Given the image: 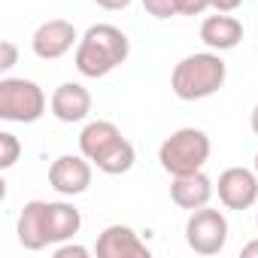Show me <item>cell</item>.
<instances>
[{
    "mask_svg": "<svg viewBox=\"0 0 258 258\" xmlns=\"http://www.w3.org/2000/svg\"><path fill=\"white\" fill-rule=\"evenodd\" d=\"M127 55H131L127 34L121 28L103 22V25H91L79 37L73 64L85 79H100V76H109L115 67H121L127 61Z\"/></svg>",
    "mask_w": 258,
    "mask_h": 258,
    "instance_id": "6da1fadb",
    "label": "cell"
},
{
    "mask_svg": "<svg viewBox=\"0 0 258 258\" xmlns=\"http://www.w3.org/2000/svg\"><path fill=\"white\" fill-rule=\"evenodd\" d=\"M228 79V67L219 52H195L185 55L173 73H170V88L179 100H204L213 97Z\"/></svg>",
    "mask_w": 258,
    "mask_h": 258,
    "instance_id": "7a4b0ae2",
    "label": "cell"
},
{
    "mask_svg": "<svg viewBox=\"0 0 258 258\" xmlns=\"http://www.w3.org/2000/svg\"><path fill=\"white\" fill-rule=\"evenodd\" d=\"M210 152H213V143L207 131H201V127H179L161 143L158 161L164 173L185 176V173L204 170V164L210 161Z\"/></svg>",
    "mask_w": 258,
    "mask_h": 258,
    "instance_id": "3957f363",
    "label": "cell"
},
{
    "mask_svg": "<svg viewBox=\"0 0 258 258\" xmlns=\"http://www.w3.org/2000/svg\"><path fill=\"white\" fill-rule=\"evenodd\" d=\"M46 112V91L34 79H0V118L16 124H34Z\"/></svg>",
    "mask_w": 258,
    "mask_h": 258,
    "instance_id": "277c9868",
    "label": "cell"
},
{
    "mask_svg": "<svg viewBox=\"0 0 258 258\" xmlns=\"http://www.w3.org/2000/svg\"><path fill=\"white\" fill-rule=\"evenodd\" d=\"M185 243L198 255H219L228 243V219L222 210H213L210 204L195 210L185 222Z\"/></svg>",
    "mask_w": 258,
    "mask_h": 258,
    "instance_id": "5b68a950",
    "label": "cell"
},
{
    "mask_svg": "<svg viewBox=\"0 0 258 258\" xmlns=\"http://www.w3.org/2000/svg\"><path fill=\"white\" fill-rule=\"evenodd\" d=\"M76 46H79V34H76L73 22H67V19H49L31 37V49L43 61H58Z\"/></svg>",
    "mask_w": 258,
    "mask_h": 258,
    "instance_id": "8992f818",
    "label": "cell"
},
{
    "mask_svg": "<svg viewBox=\"0 0 258 258\" xmlns=\"http://www.w3.org/2000/svg\"><path fill=\"white\" fill-rule=\"evenodd\" d=\"M91 173L94 164L79 152V155H61L52 161L49 167V185L61 195V198H76L82 191H88L91 185Z\"/></svg>",
    "mask_w": 258,
    "mask_h": 258,
    "instance_id": "52a82bcc",
    "label": "cell"
},
{
    "mask_svg": "<svg viewBox=\"0 0 258 258\" xmlns=\"http://www.w3.org/2000/svg\"><path fill=\"white\" fill-rule=\"evenodd\" d=\"M216 191L225 210H249L258 201V173L249 167H228L219 173Z\"/></svg>",
    "mask_w": 258,
    "mask_h": 258,
    "instance_id": "ba28073f",
    "label": "cell"
},
{
    "mask_svg": "<svg viewBox=\"0 0 258 258\" xmlns=\"http://www.w3.org/2000/svg\"><path fill=\"white\" fill-rule=\"evenodd\" d=\"M97 258H149V246L131 225H106L94 246Z\"/></svg>",
    "mask_w": 258,
    "mask_h": 258,
    "instance_id": "9c48e42d",
    "label": "cell"
},
{
    "mask_svg": "<svg viewBox=\"0 0 258 258\" xmlns=\"http://www.w3.org/2000/svg\"><path fill=\"white\" fill-rule=\"evenodd\" d=\"M49 109L58 121L64 124H73V121H82L88 118L91 112V91L82 85V82H61L52 97H49Z\"/></svg>",
    "mask_w": 258,
    "mask_h": 258,
    "instance_id": "30bf717a",
    "label": "cell"
},
{
    "mask_svg": "<svg viewBox=\"0 0 258 258\" xmlns=\"http://www.w3.org/2000/svg\"><path fill=\"white\" fill-rule=\"evenodd\" d=\"M46 204L49 201H28L19 213V225H16V234H19V243L22 249L28 252H43L49 243V222H46Z\"/></svg>",
    "mask_w": 258,
    "mask_h": 258,
    "instance_id": "8fae6325",
    "label": "cell"
},
{
    "mask_svg": "<svg viewBox=\"0 0 258 258\" xmlns=\"http://www.w3.org/2000/svg\"><path fill=\"white\" fill-rule=\"evenodd\" d=\"M213 191H216V185H213V179L204 170H195V173H185V176H173V182H170V201L179 210H188V213L207 207Z\"/></svg>",
    "mask_w": 258,
    "mask_h": 258,
    "instance_id": "7c38bea8",
    "label": "cell"
},
{
    "mask_svg": "<svg viewBox=\"0 0 258 258\" xmlns=\"http://www.w3.org/2000/svg\"><path fill=\"white\" fill-rule=\"evenodd\" d=\"M201 40L213 52H231L243 40V25L231 13H216L201 22Z\"/></svg>",
    "mask_w": 258,
    "mask_h": 258,
    "instance_id": "4fadbf2b",
    "label": "cell"
},
{
    "mask_svg": "<svg viewBox=\"0 0 258 258\" xmlns=\"http://www.w3.org/2000/svg\"><path fill=\"white\" fill-rule=\"evenodd\" d=\"M46 222H49V243H64L79 234L82 213L67 201H49L46 204Z\"/></svg>",
    "mask_w": 258,
    "mask_h": 258,
    "instance_id": "5bb4252c",
    "label": "cell"
},
{
    "mask_svg": "<svg viewBox=\"0 0 258 258\" xmlns=\"http://www.w3.org/2000/svg\"><path fill=\"white\" fill-rule=\"evenodd\" d=\"M134 161H137V149H134V143L127 140V137H118L115 143H109L91 164L100 170V173H109V176H121V173H127L134 167Z\"/></svg>",
    "mask_w": 258,
    "mask_h": 258,
    "instance_id": "9a60e30c",
    "label": "cell"
},
{
    "mask_svg": "<svg viewBox=\"0 0 258 258\" xmlns=\"http://www.w3.org/2000/svg\"><path fill=\"white\" fill-rule=\"evenodd\" d=\"M121 137V131L112 124V121H106V118H97V121H88L85 127H82V134H79V152L88 158V161H94L109 143H115Z\"/></svg>",
    "mask_w": 258,
    "mask_h": 258,
    "instance_id": "2e32d148",
    "label": "cell"
},
{
    "mask_svg": "<svg viewBox=\"0 0 258 258\" xmlns=\"http://www.w3.org/2000/svg\"><path fill=\"white\" fill-rule=\"evenodd\" d=\"M19 155H22L19 137L10 134V131H4V134H0V170H10V167L19 161Z\"/></svg>",
    "mask_w": 258,
    "mask_h": 258,
    "instance_id": "e0dca14e",
    "label": "cell"
},
{
    "mask_svg": "<svg viewBox=\"0 0 258 258\" xmlns=\"http://www.w3.org/2000/svg\"><path fill=\"white\" fill-rule=\"evenodd\" d=\"M143 10H146L152 19L164 22V19L179 16V0H143Z\"/></svg>",
    "mask_w": 258,
    "mask_h": 258,
    "instance_id": "ac0fdd59",
    "label": "cell"
},
{
    "mask_svg": "<svg viewBox=\"0 0 258 258\" xmlns=\"http://www.w3.org/2000/svg\"><path fill=\"white\" fill-rule=\"evenodd\" d=\"M16 61H19V46L13 40H4V43H0V70H4V73L13 70Z\"/></svg>",
    "mask_w": 258,
    "mask_h": 258,
    "instance_id": "d6986e66",
    "label": "cell"
},
{
    "mask_svg": "<svg viewBox=\"0 0 258 258\" xmlns=\"http://www.w3.org/2000/svg\"><path fill=\"white\" fill-rule=\"evenodd\" d=\"M213 10V0H179V16H201Z\"/></svg>",
    "mask_w": 258,
    "mask_h": 258,
    "instance_id": "ffe728a7",
    "label": "cell"
},
{
    "mask_svg": "<svg viewBox=\"0 0 258 258\" xmlns=\"http://www.w3.org/2000/svg\"><path fill=\"white\" fill-rule=\"evenodd\" d=\"M91 252L85 249V246H79V243H61L58 249H55V258H88Z\"/></svg>",
    "mask_w": 258,
    "mask_h": 258,
    "instance_id": "44dd1931",
    "label": "cell"
},
{
    "mask_svg": "<svg viewBox=\"0 0 258 258\" xmlns=\"http://www.w3.org/2000/svg\"><path fill=\"white\" fill-rule=\"evenodd\" d=\"M100 10H109V13H118V10H127L131 7V0H94Z\"/></svg>",
    "mask_w": 258,
    "mask_h": 258,
    "instance_id": "7402d4cb",
    "label": "cell"
},
{
    "mask_svg": "<svg viewBox=\"0 0 258 258\" xmlns=\"http://www.w3.org/2000/svg\"><path fill=\"white\" fill-rule=\"evenodd\" d=\"M240 4L243 0H213V10L216 13H234V10H240Z\"/></svg>",
    "mask_w": 258,
    "mask_h": 258,
    "instance_id": "603a6c76",
    "label": "cell"
},
{
    "mask_svg": "<svg viewBox=\"0 0 258 258\" xmlns=\"http://www.w3.org/2000/svg\"><path fill=\"white\" fill-rule=\"evenodd\" d=\"M240 255H243V258H258V240H249V243L240 249Z\"/></svg>",
    "mask_w": 258,
    "mask_h": 258,
    "instance_id": "cb8c5ba5",
    "label": "cell"
},
{
    "mask_svg": "<svg viewBox=\"0 0 258 258\" xmlns=\"http://www.w3.org/2000/svg\"><path fill=\"white\" fill-rule=\"evenodd\" d=\"M249 121H252V134L258 137V103H255V109H252V118H249Z\"/></svg>",
    "mask_w": 258,
    "mask_h": 258,
    "instance_id": "d4e9b609",
    "label": "cell"
},
{
    "mask_svg": "<svg viewBox=\"0 0 258 258\" xmlns=\"http://www.w3.org/2000/svg\"><path fill=\"white\" fill-rule=\"evenodd\" d=\"M255 173H258V155H255Z\"/></svg>",
    "mask_w": 258,
    "mask_h": 258,
    "instance_id": "484cf974",
    "label": "cell"
},
{
    "mask_svg": "<svg viewBox=\"0 0 258 258\" xmlns=\"http://www.w3.org/2000/svg\"><path fill=\"white\" fill-rule=\"evenodd\" d=\"M255 225H258V213H255Z\"/></svg>",
    "mask_w": 258,
    "mask_h": 258,
    "instance_id": "4316f807",
    "label": "cell"
}]
</instances>
